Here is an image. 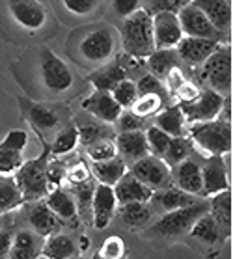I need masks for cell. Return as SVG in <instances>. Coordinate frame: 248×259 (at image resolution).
<instances>
[{
	"mask_svg": "<svg viewBox=\"0 0 248 259\" xmlns=\"http://www.w3.org/2000/svg\"><path fill=\"white\" fill-rule=\"evenodd\" d=\"M58 19L47 0H0V34L12 45L35 47L53 39Z\"/></svg>",
	"mask_w": 248,
	"mask_h": 259,
	"instance_id": "obj_2",
	"label": "cell"
},
{
	"mask_svg": "<svg viewBox=\"0 0 248 259\" xmlns=\"http://www.w3.org/2000/svg\"><path fill=\"white\" fill-rule=\"evenodd\" d=\"M192 4L219 32L231 37V4L226 0H192Z\"/></svg>",
	"mask_w": 248,
	"mask_h": 259,
	"instance_id": "obj_27",
	"label": "cell"
},
{
	"mask_svg": "<svg viewBox=\"0 0 248 259\" xmlns=\"http://www.w3.org/2000/svg\"><path fill=\"white\" fill-rule=\"evenodd\" d=\"M45 237L37 235L26 228H17L6 259H39L42 257Z\"/></svg>",
	"mask_w": 248,
	"mask_h": 259,
	"instance_id": "obj_26",
	"label": "cell"
},
{
	"mask_svg": "<svg viewBox=\"0 0 248 259\" xmlns=\"http://www.w3.org/2000/svg\"><path fill=\"white\" fill-rule=\"evenodd\" d=\"M226 2H228V4H231V0H226Z\"/></svg>",
	"mask_w": 248,
	"mask_h": 259,
	"instance_id": "obj_55",
	"label": "cell"
},
{
	"mask_svg": "<svg viewBox=\"0 0 248 259\" xmlns=\"http://www.w3.org/2000/svg\"><path fill=\"white\" fill-rule=\"evenodd\" d=\"M17 106L21 119H24L30 125V129L37 136V140H45L49 144L53 140V136L73 119L67 105L39 103V101L28 99L26 95H19Z\"/></svg>",
	"mask_w": 248,
	"mask_h": 259,
	"instance_id": "obj_5",
	"label": "cell"
},
{
	"mask_svg": "<svg viewBox=\"0 0 248 259\" xmlns=\"http://www.w3.org/2000/svg\"><path fill=\"white\" fill-rule=\"evenodd\" d=\"M168 105H170V103H166V101L162 99V97H159V95L144 94V95H138V97H136V101L133 103V106H131L129 110L144 119H153L155 116Z\"/></svg>",
	"mask_w": 248,
	"mask_h": 259,
	"instance_id": "obj_41",
	"label": "cell"
},
{
	"mask_svg": "<svg viewBox=\"0 0 248 259\" xmlns=\"http://www.w3.org/2000/svg\"><path fill=\"white\" fill-rule=\"evenodd\" d=\"M75 123H77V121H75ZM77 131H78V144H82V147L92 144V142L114 140V138H116V133H114L112 125L97 121V119L77 123Z\"/></svg>",
	"mask_w": 248,
	"mask_h": 259,
	"instance_id": "obj_39",
	"label": "cell"
},
{
	"mask_svg": "<svg viewBox=\"0 0 248 259\" xmlns=\"http://www.w3.org/2000/svg\"><path fill=\"white\" fill-rule=\"evenodd\" d=\"M2 222H4V214H0V228H2Z\"/></svg>",
	"mask_w": 248,
	"mask_h": 259,
	"instance_id": "obj_54",
	"label": "cell"
},
{
	"mask_svg": "<svg viewBox=\"0 0 248 259\" xmlns=\"http://www.w3.org/2000/svg\"><path fill=\"white\" fill-rule=\"evenodd\" d=\"M151 125L157 127L159 131L166 133L170 138H176V136H187V121L183 118V112L177 103H172V105L164 106L153 119H151Z\"/></svg>",
	"mask_w": 248,
	"mask_h": 259,
	"instance_id": "obj_28",
	"label": "cell"
},
{
	"mask_svg": "<svg viewBox=\"0 0 248 259\" xmlns=\"http://www.w3.org/2000/svg\"><path fill=\"white\" fill-rule=\"evenodd\" d=\"M172 185L176 189L183 190L187 194H192L196 198H201V171L200 160L196 159L194 153L181 164L172 168Z\"/></svg>",
	"mask_w": 248,
	"mask_h": 259,
	"instance_id": "obj_22",
	"label": "cell"
},
{
	"mask_svg": "<svg viewBox=\"0 0 248 259\" xmlns=\"http://www.w3.org/2000/svg\"><path fill=\"white\" fill-rule=\"evenodd\" d=\"M84 153H86V157L90 159V162H101V160H108V159L118 157L114 140L92 142L88 146H84Z\"/></svg>",
	"mask_w": 248,
	"mask_h": 259,
	"instance_id": "obj_47",
	"label": "cell"
},
{
	"mask_svg": "<svg viewBox=\"0 0 248 259\" xmlns=\"http://www.w3.org/2000/svg\"><path fill=\"white\" fill-rule=\"evenodd\" d=\"M84 77H86L90 86H94V90H99V92H112V88L116 84L127 78V73H125V69L119 65L118 60H114L110 64L99 67L97 71H92L88 75H84Z\"/></svg>",
	"mask_w": 248,
	"mask_h": 259,
	"instance_id": "obj_31",
	"label": "cell"
},
{
	"mask_svg": "<svg viewBox=\"0 0 248 259\" xmlns=\"http://www.w3.org/2000/svg\"><path fill=\"white\" fill-rule=\"evenodd\" d=\"M90 244H92V241H90V237L88 235H80L77 239V248H78V253H82L84 252H88L90 250Z\"/></svg>",
	"mask_w": 248,
	"mask_h": 259,
	"instance_id": "obj_52",
	"label": "cell"
},
{
	"mask_svg": "<svg viewBox=\"0 0 248 259\" xmlns=\"http://www.w3.org/2000/svg\"><path fill=\"white\" fill-rule=\"evenodd\" d=\"M144 135H146V144H148L149 155L162 159L166 147H168V144L172 140L170 136L166 135V133H162V131H159L157 127H153V125H149L148 129L144 131Z\"/></svg>",
	"mask_w": 248,
	"mask_h": 259,
	"instance_id": "obj_50",
	"label": "cell"
},
{
	"mask_svg": "<svg viewBox=\"0 0 248 259\" xmlns=\"http://www.w3.org/2000/svg\"><path fill=\"white\" fill-rule=\"evenodd\" d=\"M151 26H153L155 49H176V45L183 37L181 24L177 21V15H174V13H157V15H153Z\"/></svg>",
	"mask_w": 248,
	"mask_h": 259,
	"instance_id": "obj_23",
	"label": "cell"
},
{
	"mask_svg": "<svg viewBox=\"0 0 248 259\" xmlns=\"http://www.w3.org/2000/svg\"><path fill=\"white\" fill-rule=\"evenodd\" d=\"M129 174L136 177L144 187H148L151 192L174 187L172 185V170L164 164V160L153 157V155H148L133 166H129Z\"/></svg>",
	"mask_w": 248,
	"mask_h": 259,
	"instance_id": "obj_16",
	"label": "cell"
},
{
	"mask_svg": "<svg viewBox=\"0 0 248 259\" xmlns=\"http://www.w3.org/2000/svg\"><path fill=\"white\" fill-rule=\"evenodd\" d=\"M92 259H127V244H125L123 237H106Z\"/></svg>",
	"mask_w": 248,
	"mask_h": 259,
	"instance_id": "obj_43",
	"label": "cell"
},
{
	"mask_svg": "<svg viewBox=\"0 0 248 259\" xmlns=\"http://www.w3.org/2000/svg\"><path fill=\"white\" fill-rule=\"evenodd\" d=\"M118 214L121 224L127 226L131 231H142L149 226L153 211H151L148 201H133V203L119 205Z\"/></svg>",
	"mask_w": 248,
	"mask_h": 259,
	"instance_id": "obj_30",
	"label": "cell"
},
{
	"mask_svg": "<svg viewBox=\"0 0 248 259\" xmlns=\"http://www.w3.org/2000/svg\"><path fill=\"white\" fill-rule=\"evenodd\" d=\"M106 0H53L54 17L65 24H90L105 17Z\"/></svg>",
	"mask_w": 248,
	"mask_h": 259,
	"instance_id": "obj_11",
	"label": "cell"
},
{
	"mask_svg": "<svg viewBox=\"0 0 248 259\" xmlns=\"http://www.w3.org/2000/svg\"><path fill=\"white\" fill-rule=\"evenodd\" d=\"M39 144H42V153L37 155L35 159L24 160L21 168L13 174L24 203L45 200V196L51 192L47 179V168L49 160H51V146L45 140H39Z\"/></svg>",
	"mask_w": 248,
	"mask_h": 259,
	"instance_id": "obj_7",
	"label": "cell"
},
{
	"mask_svg": "<svg viewBox=\"0 0 248 259\" xmlns=\"http://www.w3.org/2000/svg\"><path fill=\"white\" fill-rule=\"evenodd\" d=\"M224 99L222 95L217 92H213L209 88H201L200 95L190 103H181L179 108L183 112V118L187 121V127L192 123H201V121H211L217 119L222 112L224 106Z\"/></svg>",
	"mask_w": 248,
	"mask_h": 259,
	"instance_id": "obj_14",
	"label": "cell"
},
{
	"mask_svg": "<svg viewBox=\"0 0 248 259\" xmlns=\"http://www.w3.org/2000/svg\"><path fill=\"white\" fill-rule=\"evenodd\" d=\"M90 171H92V177H94L95 183L106 185V187H114L125 176L127 166L119 157H114V159L101 160V162H92Z\"/></svg>",
	"mask_w": 248,
	"mask_h": 259,
	"instance_id": "obj_32",
	"label": "cell"
},
{
	"mask_svg": "<svg viewBox=\"0 0 248 259\" xmlns=\"http://www.w3.org/2000/svg\"><path fill=\"white\" fill-rule=\"evenodd\" d=\"M116 28L123 54L136 60H146L155 51L151 15L146 10H138L136 13L129 15Z\"/></svg>",
	"mask_w": 248,
	"mask_h": 259,
	"instance_id": "obj_6",
	"label": "cell"
},
{
	"mask_svg": "<svg viewBox=\"0 0 248 259\" xmlns=\"http://www.w3.org/2000/svg\"><path fill=\"white\" fill-rule=\"evenodd\" d=\"M95 185L97 183L94 179H90V181L75 185V187H67L69 194L75 200V205H77L78 220L84 224H92V200H94Z\"/></svg>",
	"mask_w": 248,
	"mask_h": 259,
	"instance_id": "obj_37",
	"label": "cell"
},
{
	"mask_svg": "<svg viewBox=\"0 0 248 259\" xmlns=\"http://www.w3.org/2000/svg\"><path fill=\"white\" fill-rule=\"evenodd\" d=\"M51 157H65L69 153H75L78 146V131L75 119H71L69 123H65L62 129L53 136L51 140Z\"/></svg>",
	"mask_w": 248,
	"mask_h": 259,
	"instance_id": "obj_36",
	"label": "cell"
},
{
	"mask_svg": "<svg viewBox=\"0 0 248 259\" xmlns=\"http://www.w3.org/2000/svg\"><path fill=\"white\" fill-rule=\"evenodd\" d=\"M209 214L215 218L226 237L231 239V190H222L219 194L207 198Z\"/></svg>",
	"mask_w": 248,
	"mask_h": 259,
	"instance_id": "obj_33",
	"label": "cell"
},
{
	"mask_svg": "<svg viewBox=\"0 0 248 259\" xmlns=\"http://www.w3.org/2000/svg\"><path fill=\"white\" fill-rule=\"evenodd\" d=\"M177 21L181 24V32L183 35L189 37H201V39H209V41H217L220 45H230V35L222 34L215 28L203 13L190 2L189 6H185L181 12L177 13Z\"/></svg>",
	"mask_w": 248,
	"mask_h": 259,
	"instance_id": "obj_13",
	"label": "cell"
},
{
	"mask_svg": "<svg viewBox=\"0 0 248 259\" xmlns=\"http://www.w3.org/2000/svg\"><path fill=\"white\" fill-rule=\"evenodd\" d=\"M110 95H112V99L119 105V108H121V110H129L131 106H133V103L136 101V97H138V92H136L135 80H129V78H125V80L118 82L112 88Z\"/></svg>",
	"mask_w": 248,
	"mask_h": 259,
	"instance_id": "obj_48",
	"label": "cell"
},
{
	"mask_svg": "<svg viewBox=\"0 0 248 259\" xmlns=\"http://www.w3.org/2000/svg\"><path fill=\"white\" fill-rule=\"evenodd\" d=\"M28 144V133L23 129L10 131L0 142V174L13 176L24 162V147Z\"/></svg>",
	"mask_w": 248,
	"mask_h": 259,
	"instance_id": "obj_18",
	"label": "cell"
},
{
	"mask_svg": "<svg viewBox=\"0 0 248 259\" xmlns=\"http://www.w3.org/2000/svg\"><path fill=\"white\" fill-rule=\"evenodd\" d=\"M151 125V119H144L140 116L133 114L131 110H123L119 114V118L114 121V133H133V131H146Z\"/></svg>",
	"mask_w": 248,
	"mask_h": 259,
	"instance_id": "obj_49",
	"label": "cell"
},
{
	"mask_svg": "<svg viewBox=\"0 0 248 259\" xmlns=\"http://www.w3.org/2000/svg\"><path fill=\"white\" fill-rule=\"evenodd\" d=\"M219 47H220V43H217V41L183 35L181 41L176 45V54H177V58H179V62H181V69L185 71V75L190 78V75H192L198 67H201L203 62H205Z\"/></svg>",
	"mask_w": 248,
	"mask_h": 259,
	"instance_id": "obj_15",
	"label": "cell"
},
{
	"mask_svg": "<svg viewBox=\"0 0 248 259\" xmlns=\"http://www.w3.org/2000/svg\"><path fill=\"white\" fill-rule=\"evenodd\" d=\"M181 65L176 54V49H155L153 53L146 58V69L159 80H164L168 71Z\"/></svg>",
	"mask_w": 248,
	"mask_h": 259,
	"instance_id": "obj_35",
	"label": "cell"
},
{
	"mask_svg": "<svg viewBox=\"0 0 248 259\" xmlns=\"http://www.w3.org/2000/svg\"><path fill=\"white\" fill-rule=\"evenodd\" d=\"M112 190H114V196H116L118 205L133 203V201H149V198L153 194V192H151L148 187H144L136 177L131 176L129 170L125 171V176L114 185Z\"/></svg>",
	"mask_w": 248,
	"mask_h": 259,
	"instance_id": "obj_29",
	"label": "cell"
},
{
	"mask_svg": "<svg viewBox=\"0 0 248 259\" xmlns=\"http://www.w3.org/2000/svg\"><path fill=\"white\" fill-rule=\"evenodd\" d=\"M187 136L192 144L209 155H228L231 151V121L222 118L192 123L187 127Z\"/></svg>",
	"mask_w": 248,
	"mask_h": 259,
	"instance_id": "obj_10",
	"label": "cell"
},
{
	"mask_svg": "<svg viewBox=\"0 0 248 259\" xmlns=\"http://www.w3.org/2000/svg\"><path fill=\"white\" fill-rule=\"evenodd\" d=\"M200 200L192 194H187L183 190L176 189V187H168V189L162 190H155L151 198H149V207L153 214H166V212L177 211V209H183V207H189L192 203Z\"/></svg>",
	"mask_w": 248,
	"mask_h": 259,
	"instance_id": "obj_25",
	"label": "cell"
},
{
	"mask_svg": "<svg viewBox=\"0 0 248 259\" xmlns=\"http://www.w3.org/2000/svg\"><path fill=\"white\" fill-rule=\"evenodd\" d=\"M23 203V196L15 183V177L0 174V214L19 211Z\"/></svg>",
	"mask_w": 248,
	"mask_h": 259,
	"instance_id": "obj_38",
	"label": "cell"
},
{
	"mask_svg": "<svg viewBox=\"0 0 248 259\" xmlns=\"http://www.w3.org/2000/svg\"><path fill=\"white\" fill-rule=\"evenodd\" d=\"M121 53L118 28L105 21L82 24L71 30L65 41V54L77 69L88 75L110 64Z\"/></svg>",
	"mask_w": 248,
	"mask_h": 259,
	"instance_id": "obj_3",
	"label": "cell"
},
{
	"mask_svg": "<svg viewBox=\"0 0 248 259\" xmlns=\"http://www.w3.org/2000/svg\"><path fill=\"white\" fill-rule=\"evenodd\" d=\"M80 108L84 112H88L94 119L108 125H114V121L119 118V114L123 112L118 103L112 99L110 92H99V90H94L90 95H86L80 101Z\"/></svg>",
	"mask_w": 248,
	"mask_h": 259,
	"instance_id": "obj_19",
	"label": "cell"
},
{
	"mask_svg": "<svg viewBox=\"0 0 248 259\" xmlns=\"http://www.w3.org/2000/svg\"><path fill=\"white\" fill-rule=\"evenodd\" d=\"M15 212H17L15 214V222L17 224L23 222V226H17V228H26V230L34 231V233L45 237V239L64 230V224L54 217L53 211L45 203V200L23 203L21 209Z\"/></svg>",
	"mask_w": 248,
	"mask_h": 259,
	"instance_id": "obj_12",
	"label": "cell"
},
{
	"mask_svg": "<svg viewBox=\"0 0 248 259\" xmlns=\"http://www.w3.org/2000/svg\"><path fill=\"white\" fill-rule=\"evenodd\" d=\"M192 0H142V10L153 17L157 13H177L181 12L185 6H189Z\"/></svg>",
	"mask_w": 248,
	"mask_h": 259,
	"instance_id": "obj_46",
	"label": "cell"
},
{
	"mask_svg": "<svg viewBox=\"0 0 248 259\" xmlns=\"http://www.w3.org/2000/svg\"><path fill=\"white\" fill-rule=\"evenodd\" d=\"M65 168H67V162H65V160H62L60 157H51L49 168H47V179H49L51 190L58 189V187H64Z\"/></svg>",
	"mask_w": 248,
	"mask_h": 259,
	"instance_id": "obj_51",
	"label": "cell"
},
{
	"mask_svg": "<svg viewBox=\"0 0 248 259\" xmlns=\"http://www.w3.org/2000/svg\"><path fill=\"white\" fill-rule=\"evenodd\" d=\"M45 203L64 226H69L71 230H77L80 226L75 200H73V196L69 194V190L65 187H58V189L51 190L45 196Z\"/></svg>",
	"mask_w": 248,
	"mask_h": 259,
	"instance_id": "obj_21",
	"label": "cell"
},
{
	"mask_svg": "<svg viewBox=\"0 0 248 259\" xmlns=\"http://www.w3.org/2000/svg\"><path fill=\"white\" fill-rule=\"evenodd\" d=\"M201 198H211L222 190H230L228 162L222 155H209L200 160Z\"/></svg>",
	"mask_w": 248,
	"mask_h": 259,
	"instance_id": "obj_17",
	"label": "cell"
},
{
	"mask_svg": "<svg viewBox=\"0 0 248 259\" xmlns=\"http://www.w3.org/2000/svg\"><path fill=\"white\" fill-rule=\"evenodd\" d=\"M67 259H84V255L82 253H75V255H71V257H67Z\"/></svg>",
	"mask_w": 248,
	"mask_h": 259,
	"instance_id": "obj_53",
	"label": "cell"
},
{
	"mask_svg": "<svg viewBox=\"0 0 248 259\" xmlns=\"http://www.w3.org/2000/svg\"><path fill=\"white\" fill-rule=\"evenodd\" d=\"M12 77L32 101L65 105L86 94L88 80L45 45L28 47L12 62Z\"/></svg>",
	"mask_w": 248,
	"mask_h": 259,
	"instance_id": "obj_1",
	"label": "cell"
},
{
	"mask_svg": "<svg viewBox=\"0 0 248 259\" xmlns=\"http://www.w3.org/2000/svg\"><path fill=\"white\" fill-rule=\"evenodd\" d=\"M75 253H78L77 241L67 233H62V231L47 237L43 242L42 257L45 259H67Z\"/></svg>",
	"mask_w": 248,
	"mask_h": 259,
	"instance_id": "obj_34",
	"label": "cell"
},
{
	"mask_svg": "<svg viewBox=\"0 0 248 259\" xmlns=\"http://www.w3.org/2000/svg\"><path fill=\"white\" fill-rule=\"evenodd\" d=\"M92 177V171H90V164L86 162L84 157H78L73 162L67 164L65 168V179H64V187H75V185H80V183H86Z\"/></svg>",
	"mask_w": 248,
	"mask_h": 259,
	"instance_id": "obj_45",
	"label": "cell"
},
{
	"mask_svg": "<svg viewBox=\"0 0 248 259\" xmlns=\"http://www.w3.org/2000/svg\"><path fill=\"white\" fill-rule=\"evenodd\" d=\"M135 84H136V92H138V95H144V94L159 95V97H162L166 103H170V105H172V97H170V94L166 92L164 82H162V80H159L157 77H153V75H151V73H148V71L136 78Z\"/></svg>",
	"mask_w": 248,
	"mask_h": 259,
	"instance_id": "obj_44",
	"label": "cell"
},
{
	"mask_svg": "<svg viewBox=\"0 0 248 259\" xmlns=\"http://www.w3.org/2000/svg\"><path fill=\"white\" fill-rule=\"evenodd\" d=\"M192 153H194V144L190 142L189 136H176V138H172L168 147H166L162 160H164V164L172 170L177 164H181L183 160L189 159Z\"/></svg>",
	"mask_w": 248,
	"mask_h": 259,
	"instance_id": "obj_40",
	"label": "cell"
},
{
	"mask_svg": "<svg viewBox=\"0 0 248 259\" xmlns=\"http://www.w3.org/2000/svg\"><path fill=\"white\" fill-rule=\"evenodd\" d=\"M183 242L203 257L220 259L222 253L230 248L231 239L224 235V231L219 228L215 218L209 212H205L203 217L196 220V224L190 228L189 235L185 237Z\"/></svg>",
	"mask_w": 248,
	"mask_h": 259,
	"instance_id": "obj_9",
	"label": "cell"
},
{
	"mask_svg": "<svg viewBox=\"0 0 248 259\" xmlns=\"http://www.w3.org/2000/svg\"><path fill=\"white\" fill-rule=\"evenodd\" d=\"M205 212H209L207 198H200L189 207L160 214L157 222L142 230V239L153 242L157 246H170L174 242H183L185 237L189 235L190 228L196 224V220L203 217Z\"/></svg>",
	"mask_w": 248,
	"mask_h": 259,
	"instance_id": "obj_4",
	"label": "cell"
},
{
	"mask_svg": "<svg viewBox=\"0 0 248 259\" xmlns=\"http://www.w3.org/2000/svg\"><path fill=\"white\" fill-rule=\"evenodd\" d=\"M142 10V0H106L105 15L112 19V26H118L121 21Z\"/></svg>",
	"mask_w": 248,
	"mask_h": 259,
	"instance_id": "obj_42",
	"label": "cell"
},
{
	"mask_svg": "<svg viewBox=\"0 0 248 259\" xmlns=\"http://www.w3.org/2000/svg\"><path fill=\"white\" fill-rule=\"evenodd\" d=\"M118 211V201L114 196L112 187L95 185L94 200H92V226L95 230H106Z\"/></svg>",
	"mask_w": 248,
	"mask_h": 259,
	"instance_id": "obj_20",
	"label": "cell"
},
{
	"mask_svg": "<svg viewBox=\"0 0 248 259\" xmlns=\"http://www.w3.org/2000/svg\"><path fill=\"white\" fill-rule=\"evenodd\" d=\"M118 157L125 162L127 170L129 166L138 162L140 159L148 157V144H146V135L144 131H133V133H119L114 138Z\"/></svg>",
	"mask_w": 248,
	"mask_h": 259,
	"instance_id": "obj_24",
	"label": "cell"
},
{
	"mask_svg": "<svg viewBox=\"0 0 248 259\" xmlns=\"http://www.w3.org/2000/svg\"><path fill=\"white\" fill-rule=\"evenodd\" d=\"M201 88H209L222 97H230L231 94V47L220 45L209 58L203 62L201 67L190 75Z\"/></svg>",
	"mask_w": 248,
	"mask_h": 259,
	"instance_id": "obj_8",
	"label": "cell"
}]
</instances>
